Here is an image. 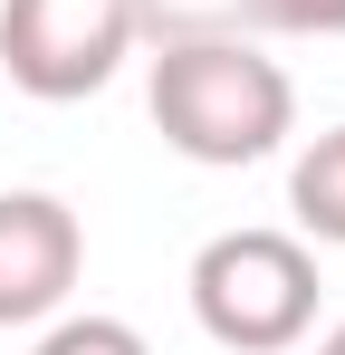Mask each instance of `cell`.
Listing matches in <instances>:
<instances>
[{
  "label": "cell",
  "mask_w": 345,
  "mask_h": 355,
  "mask_svg": "<svg viewBox=\"0 0 345 355\" xmlns=\"http://www.w3.org/2000/svg\"><path fill=\"white\" fill-rule=\"evenodd\" d=\"M154 125H163V144L182 164L240 173V164L288 144L297 87L249 39H163V58H154Z\"/></svg>",
  "instance_id": "6da1fadb"
},
{
  "label": "cell",
  "mask_w": 345,
  "mask_h": 355,
  "mask_svg": "<svg viewBox=\"0 0 345 355\" xmlns=\"http://www.w3.org/2000/svg\"><path fill=\"white\" fill-rule=\"evenodd\" d=\"M192 317L221 355H288L317 327V250L297 231H221L192 259Z\"/></svg>",
  "instance_id": "7a4b0ae2"
},
{
  "label": "cell",
  "mask_w": 345,
  "mask_h": 355,
  "mask_svg": "<svg viewBox=\"0 0 345 355\" xmlns=\"http://www.w3.org/2000/svg\"><path fill=\"white\" fill-rule=\"evenodd\" d=\"M144 0H0V67L19 96L77 106L134 58Z\"/></svg>",
  "instance_id": "3957f363"
},
{
  "label": "cell",
  "mask_w": 345,
  "mask_h": 355,
  "mask_svg": "<svg viewBox=\"0 0 345 355\" xmlns=\"http://www.w3.org/2000/svg\"><path fill=\"white\" fill-rule=\"evenodd\" d=\"M87 269V231L57 192H0V327H39Z\"/></svg>",
  "instance_id": "277c9868"
},
{
  "label": "cell",
  "mask_w": 345,
  "mask_h": 355,
  "mask_svg": "<svg viewBox=\"0 0 345 355\" xmlns=\"http://www.w3.org/2000/svg\"><path fill=\"white\" fill-rule=\"evenodd\" d=\"M288 211H297L307 240H336V250H345V125H326V135L297 154V173H288Z\"/></svg>",
  "instance_id": "5b68a950"
},
{
  "label": "cell",
  "mask_w": 345,
  "mask_h": 355,
  "mask_svg": "<svg viewBox=\"0 0 345 355\" xmlns=\"http://www.w3.org/2000/svg\"><path fill=\"white\" fill-rule=\"evenodd\" d=\"M39 355H154L125 317H57L48 336H39Z\"/></svg>",
  "instance_id": "8992f818"
},
{
  "label": "cell",
  "mask_w": 345,
  "mask_h": 355,
  "mask_svg": "<svg viewBox=\"0 0 345 355\" xmlns=\"http://www.w3.org/2000/svg\"><path fill=\"white\" fill-rule=\"evenodd\" d=\"M249 19L288 39H345V0H249Z\"/></svg>",
  "instance_id": "52a82bcc"
},
{
  "label": "cell",
  "mask_w": 345,
  "mask_h": 355,
  "mask_svg": "<svg viewBox=\"0 0 345 355\" xmlns=\"http://www.w3.org/2000/svg\"><path fill=\"white\" fill-rule=\"evenodd\" d=\"M317 355H345V327H326V336H317Z\"/></svg>",
  "instance_id": "ba28073f"
}]
</instances>
